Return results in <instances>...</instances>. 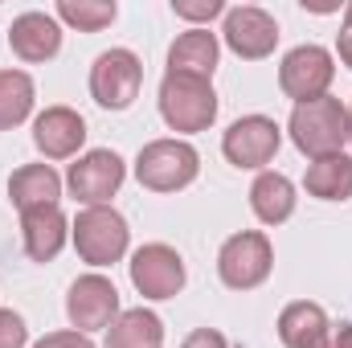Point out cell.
<instances>
[{"instance_id":"cell-1","label":"cell","mask_w":352,"mask_h":348,"mask_svg":"<svg viewBox=\"0 0 352 348\" xmlns=\"http://www.w3.org/2000/svg\"><path fill=\"white\" fill-rule=\"evenodd\" d=\"M291 144L311 156V160H324V156H336L349 140V111L340 98L324 94V98H311V102H299L291 111Z\"/></svg>"},{"instance_id":"cell-2","label":"cell","mask_w":352,"mask_h":348,"mask_svg":"<svg viewBox=\"0 0 352 348\" xmlns=\"http://www.w3.org/2000/svg\"><path fill=\"white\" fill-rule=\"evenodd\" d=\"M70 238H74V250H78L82 262H90V266H115L127 254L131 230H127V221H123L119 209H111V205H87L74 217Z\"/></svg>"},{"instance_id":"cell-3","label":"cell","mask_w":352,"mask_h":348,"mask_svg":"<svg viewBox=\"0 0 352 348\" xmlns=\"http://www.w3.org/2000/svg\"><path fill=\"white\" fill-rule=\"evenodd\" d=\"M201 173V156L188 140H152L135 156V180L152 193L188 188Z\"/></svg>"},{"instance_id":"cell-4","label":"cell","mask_w":352,"mask_h":348,"mask_svg":"<svg viewBox=\"0 0 352 348\" xmlns=\"http://www.w3.org/2000/svg\"><path fill=\"white\" fill-rule=\"evenodd\" d=\"M160 115L173 131H205L217 119V94L209 78H192V74H164L160 83Z\"/></svg>"},{"instance_id":"cell-5","label":"cell","mask_w":352,"mask_h":348,"mask_svg":"<svg viewBox=\"0 0 352 348\" xmlns=\"http://www.w3.org/2000/svg\"><path fill=\"white\" fill-rule=\"evenodd\" d=\"M274 270V246L263 230H242L221 242L217 250V274L230 291H254Z\"/></svg>"},{"instance_id":"cell-6","label":"cell","mask_w":352,"mask_h":348,"mask_svg":"<svg viewBox=\"0 0 352 348\" xmlns=\"http://www.w3.org/2000/svg\"><path fill=\"white\" fill-rule=\"evenodd\" d=\"M144 87V62L131 50H107L90 66V94L102 111H127Z\"/></svg>"},{"instance_id":"cell-7","label":"cell","mask_w":352,"mask_h":348,"mask_svg":"<svg viewBox=\"0 0 352 348\" xmlns=\"http://www.w3.org/2000/svg\"><path fill=\"white\" fill-rule=\"evenodd\" d=\"M66 316H70V328L74 332H107L115 320H119V291L107 274H82L70 283V295H66Z\"/></svg>"},{"instance_id":"cell-8","label":"cell","mask_w":352,"mask_h":348,"mask_svg":"<svg viewBox=\"0 0 352 348\" xmlns=\"http://www.w3.org/2000/svg\"><path fill=\"white\" fill-rule=\"evenodd\" d=\"M332 78H336V62L324 45H295L278 66V87L287 98H295V107L324 98Z\"/></svg>"},{"instance_id":"cell-9","label":"cell","mask_w":352,"mask_h":348,"mask_svg":"<svg viewBox=\"0 0 352 348\" xmlns=\"http://www.w3.org/2000/svg\"><path fill=\"white\" fill-rule=\"evenodd\" d=\"M278 144H283V131L266 115H242L221 135V152L234 168H266L274 160Z\"/></svg>"},{"instance_id":"cell-10","label":"cell","mask_w":352,"mask_h":348,"mask_svg":"<svg viewBox=\"0 0 352 348\" xmlns=\"http://www.w3.org/2000/svg\"><path fill=\"white\" fill-rule=\"evenodd\" d=\"M123 180H127V164H123V156L111 152V148H94L87 156H78V160L70 164V173H66L70 193H74L82 205H107V201L119 193Z\"/></svg>"},{"instance_id":"cell-11","label":"cell","mask_w":352,"mask_h":348,"mask_svg":"<svg viewBox=\"0 0 352 348\" xmlns=\"http://www.w3.org/2000/svg\"><path fill=\"white\" fill-rule=\"evenodd\" d=\"M221 37H226V45L238 58L263 62V58L274 54V45H278V21L266 8H258V4H238V8H226Z\"/></svg>"},{"instance_id":"cell-12","label":"cell","mask_w":352,"mask_h":348,"mask_svg":"<svg viewBox=\"0 0 352 348\" xmlns=\"http://www.w3.org/2000/svg\"><path fill=\"white\" fill-rule=\"evenodd\" d=\"M131 283L144 299H173L184 291V259L164 242H148L131 254Z\"/></svg>"},{"instance_id":"cell-13","label":"cell","mask_w":352,"mask_h":348,"mask_svg":"<svg viewBox=\"0 0 352 348\" xmlns=\"http://www.w3.org/2000/svg\"><path fill=\"white\" fill-rule=\"evenodd\" d=\"M33 144L45 160H70L87 144V119L74 107H45L33 119Z\"/></svg>"},{"instance_id":"cell-14","label":"cell","mask_w":352,"mask_h":348,"mask_svg":"<svg viewBox=\"0 0 352 348\" xmlns=\"http://www.w3.org/2000/svg\"><path fill=\"white\" fill-rule=\"evenodd\" d=\"M8 45L21 62H50L62 50V25L50 12H21L8 29Z\"/></svg>"},{"instance_id":"cell-15","label":"cell","mask_w":352,"mask_h":348,"mask_svg":"<svg viewBox=\"0 0 352 348\" xmlns=\"http://www.w3.org/2000/svg\"><path fill=\"white\" fill-rule=\"evenodd\" d=\"M21 238H25V254L33 262H54L70 238V221L58 205L29 209V213H21Z\"/></svg>"},{"instance_id":"cell-16","label":"cell","mask_w":352,"mask_h":348,"mask_svg":"<svg viewBox=\"0 0 352 348\" xmlns=\"http://www.w3.org/2000/svg\"><path fill=\"white\" fill-rule=\"evenodd\" d=\"M217 58H221V45H217V33L209 29H188L180 33L168 50V74H192V78H213L217 70Z\"/></svg>"},{"instance_id":"cell-17","label":"cell","mask_w":352,"mask_h":348,"mask_svg":"<svg viewBox=\"0 0 352 348\" xmlns=\"http://www.w3.org/2000/svg\"><path fill=\"white\" fill-rule=\"evenodd\" d=\"M328 332H332V324H328V316H324L320 303L295 299L278 316V340L287 348H320L328 340Z\"/></svg>"},{"instance_id":"cell-18","label":"cell","mask_w":352,"mask_h":348,"mask_svg":"<svg viewBox=\"0 0 352 348\" xmlns=\"http://www.w3.org/2000/svg\"><path fill=\"white\" fill-rule=\"evenodd\" d=\"M62 197V176L54 173L50 164H25L8 176V201L29 213V209H45V205H58Z\"/></svg>"},{"instance_id":"cell-19","label":"cell","mask_w":352,"mask_h":348,"mask_svg":"<svg viewBox=\"0 0 352 348\" xmlns=\"http://www.w3.org/2000/svg\"><path fill=\"white\" fill-rule=\"evenodd\" d=\"M295 184L283 173H258L250 184V209L263 226H283L295 213Z\"/></svg>"},{"instance_id":"cell-20","label":"cell","mask_w":352,"mask_h":348,"mask_svg":"<svg viewBox=\"0 0 352 348\" xmlns=\"http://www.w3.org/2000/svg\"><path fill=\"white\" fill-rule=\"evenodd\" d=\"M160 345H164V324L148 307L119 312V320L107 328V340H102V348H160Z\"/></svg>"},{"instance_id":"cell-21","label":"cell","mask_w":352,"mask_h":348,"mask_svg":"<svg viewBox=\"0 0 352 348\" xmlns=\"http://www.w3.org/2000/svg\"><path fill=\"white\" fill-rule=\"evenodd\" d=\"M303 188L320 201H349L352 197V156L336 152V156H324V160H311L307 176H303Z\"/></svg>"},{"instance_id":"cell-22","label":"cell","mask_w":352,"mask_h":348,"mask_svg":"<svg viewBox=\"0 0 352 348\" xmlns=\"http://www.w3.org/2000/svg\"><path fill=\"white\" fill-rule=\"evenodd\" d=\"M33 78L25 70H0V131L25 123L33 115Z\"/></svg>"},{"instance_id":"cell-23","label":"cell","mask_w":352,"mask_h":348,"mask_svg":"<svg viewBox=\"0 0 352 348\" xmlns=\"http://www.w3.org/2000/svg\"><path fill=\"white\" fill-rule=\"evenodd\" d=\"M115 4L111 0H58V17L66 21V25H74V29H82V33H98V29H107L111 21H115Z\"/></svg>"},{"instance_id":"cell-24","label":"cell","mask_w":352,"mask_h":348,"mask_svg":"<svg viewBox=\"0 0 352 348\" xmlns=\"http://www.w3.org/2000/svg\"><path fill=\"white\" fill-rule=\"evenodd\" d=\"M173 12L184 21H213L217 12H226L221 0H173Z\"/></svg>"},{"instance_id":"cell-25","label":"cell","mask_w":352,"mask_h":348,"mask_svg":"<svg viewBox=\"0 0 352 348\" xmlns=\"http://www.w3.org/2000/svg\"><path fill=\"white\" fill-rule=\"evenodd\" d=\"M25 340H29V328H25V320H21L16 312L0 307V348H21Z\"/></svg>"},{"instance_id":"cell-26","label":"cell","mask_w":352,"mask_h":348,"mask_svg":"<svg viewBox=\"0 0 352 348\" xmlns=\"http://www.w3.org/2000/svg\"><path fill=\"white\" fill-rule=\"evenodd\" d=\"M33 348H94V345H90V336H82V332L70 328V332H50V336H41Z\"/></svg>"},{"instance_id":"cell-27","label":"cell","mask_w":352,"mask_h":348,"mask_svg":"<svg viewBox=\"0 0 352 348\" xmlns=\"http://www.w3.org/2000/svg\"><path fill=\"white\" fill-rule=\"evenodd\" d=\"M180 348H230V340H226L217 328H197V332L184 336V345Z\"/></svg>"},{"instance_id":"cell-28","label":"cell","mask_w":352,"mask_h":348,"mask_svg":"<svg viewBox=\"0 0 352 348\" xmlns=\"http://www.w3.org/2000/svg\"><path fill=\"white\" fill-rule=\"evenodd\" d=\"M320 348H352V320H344V324H336L332 332H328V340Z\"/></svg>"},{"instance_id":"cell-29","label":"cell","mask_w":352,"mask_h":348,"mask_svg":"<svg viewBox=\"0 0 352 348\" xmlns=\"http://www.w3.org/2000/svg\"><path fill=\"white\" fill-rule=\"evenodd\" d=\"M336 50H340V62L352 70V29H340V37H336Z\"/></svg>"},{"instance_id":"cell-30","label":"cell","mask_w":352,"mask_h":348,"mask_svg":"<svg viewBox=\"0 0 352 348\" xmlns=\"http://www.w3.org/2000/svg\"><path fill=\"white\" fill-rule=\"evenodd\" d=\"M344 29H352V4L344 8Z\"/></svg>"},{"instance_id":"cell-31","label":"cell","mask_w":352,"mask_h":348,"mask_svg":"<svg viewBox=\"0 0 352 348\" xmlns=\"http://www.w3.org/2000/svg\"><path fill=\"white\" fill-rule=\"evenodd\" d=\"M349 140H352V107H349Z\"/></svg>"}]
</instances>
